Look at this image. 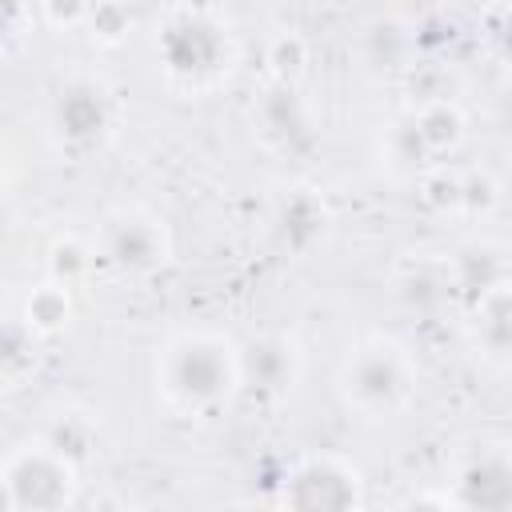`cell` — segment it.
<instances>
[{
  "label": "cell",
  "instance_id": "cell-18",
  "mask_svg": "<svg viewBox=\"0 0 512 512\" xmlns=\"http://www.w3.org/2000/svg\"><path fill=\"white\" fill-rule=\"evenodd\" d=\"M28 24H32V8L24 0H0V56L12 44H20V36L28 32Z\"/></svg>",
  "mask_w": 512,
  "mask_h": 512
},
{
  "label": "cell",
  "instance_id": "cell-17",
  "mask_svg": "<svg viewBox=\"0 0 512 512\" xmlns=\"http://www.w3.org/2000/svg\"><path fill=\"white\" fill-rule=\"evenodd\" d=\"M92 0H36V12L56 32H84Z\"/></svg>",
  "mask_w": 512,
  "mask_h": 512
},
{
  "label": "cell",
  "instance_id": "cell-8",
  "mask_svg": "<svg viewBox=\"0 0 512 512\" xmlns=\"http://www.w3.org/2000/svg\"><path fill=\"white\" fill-rule=\"evenodd\" d=\"M452 504L480 508V512H500L512 504V448L504 436H480L464 444L452 456V472L444 480Z\"/></svg>",
  "mask_w": 512,
  "mask_h": 512
},
{
  "label": "cell",
  "instance_id": "cell-14",
  "mask_svg": "<svg viewBox=\"0 0 512 512\" xmlns=\"http://www.w3.org/2000/svg\"><path fill=\"white\" fill-rule=\"evenodd\" d=\"M420 144L428 156H452L460 144H464V116L456 104L448 100H436V104H424L416 112H408Z\"/></svg>",
  "mask_w": 512,
  "mask_h": 512
},
{
  "label": "cell",
  "instance_id": "cell-13",
  "mask_svg": "<svg viewBox=\"0 0 512 512\" xmlns=\"http://www.w3.org/2000/svg\"><path fill=\"white\" fill-rule=\"evenodd\" d=\"M72 316H76V300H72V288L68 284H60V280H40L28 296H24V304H20V320L48 344L52 336H60V332H68V324H72Z\"/></svg>",
  "mask_w": 512,
  "mask_h": 512
},
{
  "label": "cell",
  "instance_id": "cell-4",
  "mask_svg": "<svg viewBox=\"0 0 512 512\" xmlns=\"http://www.w3.org/2000/svg\"><path fill=\"white\" fill-rule=\"evenodd\" d=\"M92 256L96 268H108L124 280H148L172 264V228L160 212L144 204H112L92 228Z\"/></svg>",
  "mask_w": 512,
  "mask_h": 512
},
{
  "label": "cell",
  "instance_id": "cell-2",
  "mask_svg": "<svg viewBox=\"0 0 512 512\" xmlns=\"http://www.w3.org/2000/svg\"><path fill=\"white\" fill-rule=\"evenodd\" d=\"M152 52H156V68L164 84L184 96L216 92L220 84H228L240 60L232 20L220 8L196 4V0H176L156 20Z\"/></svg>",
  "mask_w": 512,
  "mask_h": 512
},
{
  "label": "cell",
  "instance_id": "cell-19",
  "mask_svg": "<svg viewBox=\"0 0 512 512\" xmlns=\"http://www.w3.org/2000/svg\"><path fill=\"white\" fill-rule=\"evenodd\" d=\"M8 196V172H4V160H0V200Z\"/></svg>",
  "mask_w": 512,
  "mask_h": 512
},
{
  "label": "cell",
  "instance_id": "cell-6",
  "mask_svg": "<svg viewBox=\"0 0 512 512\" xmlns=\"http://www.w3.org/2000/svg\"><path fill=\"white\" fill-rule=\"evenodd\" d=\"M120 124V96L116 88L96 76V72H72L56 84L52 108H48V128L56 144L72 156L100 152Z\"/></svg>",
  "mask_w": 512,
  "mask_h": 512
},
{
  "label": "cell",
  "instance_id": "cell-9",
  "mask_svg": "<svg viewBox=\"0 0 512 512\" xmlns=\"http://www.w3.org/2000/svg\"><path fill=\"white\" fill-rule=\"evenodd\" d=\"M304 376V348L292 332H260L252 344H240V380L264 404H280L296 392Z\"/></svg>",
  "mask_w": 512,
  "mask_h": 512
},
{
  "label": "cell",
  "instance_id": "cell-11",
  "mask_svg": "<svg viewBox=\"0 0 512 512\" xmlns=\"http://www.w3.org/2000/svg\"><path fill=\"white\" fill-rule=\"evenodd\" d=\"M328 236V208L312 188H292L276 212V240L292 252L304 256Z\"/></svg>",
  "mask_w": 512,
  "mask_h": 512
},
{
  "label": "cell",
  "instance_id": "cell-15",
  "mask_svg": "<svg viewBox=\"0 0 512 512\" xmlns=\"http://www.w3.org/2000/svg\"><path fill=\"white\" fill-rule=\"evenodd\" d=\"M92 272H96V256H92V244H88V240H80V236H60V240H52V248H48V276H52V280L76 288V284H84Z\"/></svg>",
  "mask_w": 512,
  "mask_h": 512
},
{
  "label": "cell",
  "instance_id": "cell-12",
  "mask_svg": "<svg viewBox=\"0 0 512 512\" xmlns=\"http://www.w3.org/2000/svg\"><path fill=\"white\" fill-rule=\"evenodd\" d=\"M40 360H44V340L20 316L0 320V392H20L24 384H32Z\"/></svg>",
  "mask_w": 512,
  "mask_h": 512
},
{
  "label": "cell",
  "instance_id": "cell-16",
  "mask_svg": "<svg viewBox=\"0 0 512 512\" xmlns=\"http://www.w3.org/2000/svg\"><path fill=\"white\" fill-rule=\"evenodd\" d=\"M84 32L100 48H120L128 40V32H132V8L124 0H92Z\"/></svg>",
  "mask_w": 512,
  "mask_h": 512
},
{
  "label": "cell",
  "instance_id": "cell-7",
  "mask_svg": "<svg viewBox=\"0 0 512 512\" xmlns=\"http://www.w3.org/2000/svg\"><path fill=\"white\" fill-rule=\"evenodd\" d=\"M272 504L304 512H352L368 504V480L360 464H352L348 456L316 448L288 460L284 476L276 480Z\"/></svg>",
  "mask_w": 512,
  "mask_h": 512
},
{
  "label": "cell",
  "instance_id": "cell-10",
  "mask_svg": "<svg viewBox=\"0 0 512 512\" xmlns=\"http://www.w3.org/2000/svg\"><path fill=\"white\" fill-rule=\"evenodd\" d=\"M508 280L488 284L472 296V348L492 372H504L508 348H512V324H508Z\"/></svg>",
  "mask_w": 512,
  "mask_h": 512
},
{
  "label": "cell",
  "instance_id": "cell-1",
  "mask_svg": "<svg viewBox=\"0 0 512 512\" xmlns=\"http://www.w3.org/2000/svg\"><path fill=\"white\" fill-rule=\"evenodd\" d=\"M152 388L168 416L216 420L244 396L240 340L220 328H180L152 356Z\"/></svg>",
  "mask_w": 512,
  "mask_h": 512
},
{
  "label": "cell",
  "instance_id": "cell-5",
  "mask_svg": "<svg viewBox=\"0 0 512 512\" xmlns=\"http://www.w3.org/2000/svg\"><path fill=\"white\" fill-rule=\"evenodd\" d=\"M80 496V464L52 444L48 436H28L4 448V476H0V508L48 512L68 508Z\"/></svg>",
  "mask_w": 512,
  "mask_h": 512
},
{
  "label": "cell",
  "instance_id": "cell-3",
  "mask_svg": "<svg viewBox=\"0 0 512 512\" xmlns=\"http://www.w3.org/2000/svg\"><path fill=\"white\" fill-rule=\"evenodd\" d=\"M420 392V364L412 348L388 332L360 336L336 368V396L340 404L368 424L400 420Z\"/></svg>",
  "mask_w": 512,
  "mask_h": 512
},
{
  "label": "cell",
  "instance_id": "cell-20",
  "mask_svg": "<svg viewBox=\"0 0 512 512\" xmlns=\"http://www.w3.org/2000/svg\"><path fill=\"white\" fill-rule=\"evenodd\" d=\"M0 476H4V452H0Z\"/></svg>",
  "mask_w": 512,
  "mask_h": 512
}]
</instances>
